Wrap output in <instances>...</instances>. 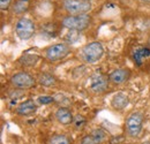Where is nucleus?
Returning a JSON list of instances; mask_svg holds the SVG:
<instances>
[{"instance_id": "nucleus-1", "label": "nucleus", "mask_w": 150, "mask_h": 144, "mask_svg": "<svg viewBox=\"0 0 150 144\" xmlns=\"http://www.w3.org/2000/svg\"><path fill=\"white\" fill-rule=\"evenodd\" d=\"M104 54V47L99 42H91L83 46L81 51V59L86 64H96L102 59Z\"/></svg>"}, {"instance_id": "nucleus-2", "label": "nucleus", "mask_w": 150, "mask_h": 144, "mask_svg": "<svg viewBox=\"0 0 150 144\" xmlns=\"http://www.w3.org/2000/svg\"><path fill=\"white\" fill-rule=\"evenodd\" d=\"M143 121H144V116L141 112L139 111H134L128 114L126 122H125V128H126V133L129 137L136 138L143 128Z\"/></svg>"}, {"instance_id": "nucleus-3", "label": "nucleus", "mask_w": 150, "mask_h": 144, "mask_svg": "<svg viewBox=\"0 0 150 144\" xmlns=\"http://www.w3.org/2000/svg\"><path fill=\"white\" fill-rule=\"evenodd\" d=\"M91 23V18L88 14L81 15H68L62 18L61 24L72 31H83Z\"/></svg>"}, {"instance_id": "nucleus-4", "label": "nucleus", "mask_w": 150, "mask_h": 144, "mask_svg": "<svg viewBox=\"0 0 150 144\" xmlns=\"http://www.w3.org/2000/svg\"><path fill=\"white\" fill-rule=\"evenodd\" d=\"M62 6L69 15L88 14L93 8L90 1L88 0H64Z\"/></svg>"}, {"instance_id": "nucleus-5", "label": "nucleus", "mask_w": 150, "mask_h": 144, "mask_svg": "<svg viewBox=\"0 0 150 144\" xmlns=\"http://www.w3.org/2000/svg\"><path fill=\"white\" fill-rule=\"evenodd\" d=\"M35 23L31 18H21L15 24V34L21 40H28L35 34Z\"/></svg>"}, {"instance_id": "nucleus-6", "label": "nucleus", "mask_w": 150, "mask_h": 144, "mask_svg": "<svg viewBox=\"0 0 150 144\" xmlns=\"http://www.w3.org/2000/svg\"><path fill=\"white\" fill-rule=\"evenodd\" d=\"M69 53V46L65 43H57L50 45L45 50V58L50 62H57L65 56H67Z\"/></svg>"}, {"instance_id": "nucleus-7", "label": "nucleus", "mask_w": 150, "mask_h": 144, "mask_svg": "<svg viewBox=\"0 0 150 144\" xmlns=\"http://www.w3.org/2000/svg\"><path fill=\"white\" fill-rule=\"evenodd\" d=\"M11 83L13 84V87L21 89V90H25V89H30L35 85L36 80L28 73L20 72L14 74L11 77Z\"/></svg>"}, {"instance_id": "nucleus-8", "label": "nucleus", "mask_w": 150, "mask_h": 144, "mask_svg": "<svg viewBox=\"0 0 150 144\" xmlns=\"http://www.w3.org/2000/svg\"><path fill=\"white\" fill-rule=\"evenodd\" d=\"M109 82L110 80L108 76H105L102 73H95L90 77V82H89L90 90L96 93H103L109 88Z\"/></svg>"}, {"instance_id": "nucleus-9", "label": "nucleus", "mask_w": 150, "mask_h": 144, "mask_svg": "<svg viewBox=\"0 0 150 144\" xmlns=\"http://www.w3.org/2000/svg\"><path fill=\"white\" fill-rule=\"evenodd\" d=\"M131 77V71L125 69V68H119L113 71L110 75H109V80L110 82H112L115 85H120L124 84L125 82H127Z\"/></svg>"}, {"instance_id": "nucleus-10", "label": "nucleus", "mask_w": 150, "mask_h": 144, "mask_svg": "<svg viewBox=\"0 0 150 144\" xmlns=\"http://www.w3.org/2000/svg\"><path fill=\"white\" fill-rule=\"evenodd\" d=\"M56 120L62 126H68L71 124H73L74 121V116L73 113L71 112V109H68L67 107H59L54 113Z\"/></svg>"}, {"instance_id": "nucleus-11", "label": "nucleus", "mask_w": 150, "mask_h": 144, "mask_svg": "<svg viewBox=\"0 0 150 144\" xmlns=\"http://www.w3.org/2000/svg\"><path fill=\"white\" fill-rule=\"evenodd\" d=\"M37 109H38L37 104H36L34 100L28 99V100H24V102H22L20 105H18V107H16V113H18L19 115H22V116H27V115L34 114Z\"/></svg>"}, {"instance_id": "nucleus-12", "label": "nucleus", "mask_w": 150, "mask_h": 144, "mask_svg": "<svg viewBox=\"0 0 150 144\" xmlns=\"http://www.w3.org/2000/svg\"><path fill=\"white\" fill-rule=\"evenodd\" d=\"M128 104H129V98L124 92L115 93L111 99V106L114 109H124L126 106H128Z\"/></svg>"}, {"instance_id": "nucleus-13", "label": "nucleus", "mask_w": 150, "mask_h": 144, "mask_svg": "<svg viewBox=\"0 0 150 144\" xmlns=\"http://www.w3.org/2000/svg\"><path fill=\"white\" fill-rule=\"evenodd\" d=\"M132 56L136 66H142L144 60L150 58V49L149 47H137L134 50Z\"/></svg>"}, {"instance_id": "nucleus-14", "label": "nucleus", "mask_w": 150, "mask_h": 144, "mask_svg": "<svg viewBox=\"0 0 150 144\" xmlns=\"http://www.w3.org/2000/svg\"><path fill=\"white\" fill-rule=\"evenodd\" d=\"M37 81L40 85L47 87V88L49 87H53L57 82L56 77L52 74H50V73H42V74H39Z\"/></svg>"}, {"instance_id": "nucleus-15", "label": "nucleus", "mask_w": 150, "mask_h": 144, "mask_svg": "<svg viewBox=\"0 0 150 144\" xmlns=\"http://www.w3.org/2000/svg\"><path fill=\"white\" fill-rule=\"evenodd\" d=\"M38 60H39V56L37 54H24L20 59V62L25 67H33L37 64Z\"/></svg>"}, {"instance_id": "nucleus-16", "label": "nucleus", "mask_w": 150, "mask_h": 144, "mask_svg": "<svg viewBox=\"0 0 150 144\" xmlns=\"http://www.w3.org/2000/svg\"><path fill=\"white\" fill-rule=\"evenodd\" d=\"M29 9V0H19L15 2L13 11L16 14H23L24 12H27Z\"/></svg>"}, {"instance_id": "nucleus-17", "label": "nucleus", "mask_w": 150, "mask_h": 144, "mask_svg": "<svg viewBox=\"0 0 150 144\" xmlns=\"http://www.w3.org/2000/svg\"><path fill=\"white\" fill-rule=\"evenodd\" d=\"M47 144H71V141L66 135L57 134V135H53L50 137Z\"/></svg>"}, {"instance_id": "nucleus-18", "label": "nucleus", "mask_w": 150, "mask_h": 144, "mask_svg": "<svg viewBox=\"0 0 150 144\" xmlns=\"http://www.w3.org/2000/svg\"><path fill=\"white\" fill-rule=\"evenodd\" d=\"M80 144H99V143H98V141L95 138V136H93L91 134H88V135H86V136L82 137Z\"/></svg>"}, {"instance_id": "nucleus-19", "label": "nucleus", "mask_w": 150, "mask_h": 144, "mask_svg": "<svg viewBox=\"0 0 150 144\" xmlns=\"http://www.w3.org/2000/svg\"><path fill=\"white\" fill-rule=\"evenodd\" d=\"M54 102V98L52 96H39L38 97V103L42 105H47Z\"/></svg>"}, {"instance_id": "nucleus-20", "label": "nucleus", "mask_w": 150, "mask_h": 144, "mask_svg": "<svg viewBox=\"0 0 150 144\" xmlns=\"http://www.w3.org/2000/svg\"><path fill=\"white\" fill-rule=\"evenodd\" d=\"M74 126L77 128V129H81L82 127L86 125V119L82 116V115H76L74 118V121H73Z\"/></svg>"}, {"instance_id": "nucleus-21", "label": "nucleus", "mask_w": 150, "mask_h": 144, "mask_svg": "<svg viewBox=\"0 0 150 144\" xmlns=\"http://www.w3.org/2000/svg\"><path fill=\"white\" fill-rule=\"evenodd\" d=\"M11 2H12V0H0V8L2 11L7 9L11 6Z\"/></svg>"}, {"instance_id": "nucleus-22", "label": "nucleus", "mask_w": 150, "mask_h": 144, "mask_svg": "<svg viewBox=\"0 0 150 144\" xmlns=\"http://www.w3.org/2000/svg\"><path fill=\"white\" fill-rule=\"evenodd\" d=\"M141 144H150V141H144V142H142Z\"/></svg>"}, {"instance_id": "nucleus-23", "label": "nucleus", "mask_w": 150, "mask_h": 144, "mask_svg": "<svg viewBox=\"0 0 150 144\" xmlns=\"http://www.w3.org/2000/svg\"><path fill=\"white\" fill-rule=\"evenodd\" d=\"M140 1H142V2H150V0H140Z\"/></svg>"}, {"instance_id": "nucleus-24", "label": "nucleus", "mask_w": 150, "mask_h": 144, "mask_svg": "<svg viewBox=\"0 0 150 144\" xmlns=\"http://www.w3.org/2000/svg\"><path fill=\"white\" fill-rule=\"evenodd\" d=\"M88 1H90V0H88Z\"/></svg>"}]
</instances>
